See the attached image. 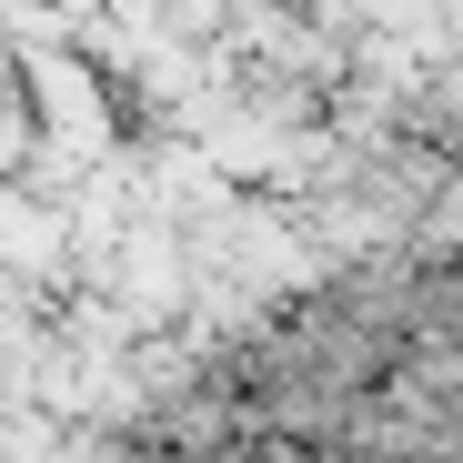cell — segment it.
Wrapping results in <instances>:
<instances>
[{
    "instance_id": "obj_1",
    "label": "cell",
    "mask_w": 463,
    "mask_h": 463,
    "mask_svg": "<svg viewBox=\"0 0 463 463\" xmlns=\"http://www.w3.org/2000/svg\"><path fill=\"white\" fill-rule=\"evenodd\" d=\"M111 463H463V242L262 313Z\"/></svg>"
}]
</instances>
